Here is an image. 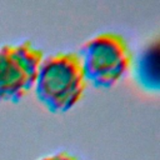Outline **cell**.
<instances>
[{
    "label": "cell",
    "instance_id": "cell-2",
    "mask_svg": "<svg viewBox=\"0 0 160 160\" xmlns=\"http://www.w3.org/2000/svg\"><path fill=\"white\" fill-rule=\"evenodd\" d=\"M88 82L95 88L114 86L131 68L132 52L119 32L104 31L88 39L78 51Z\"/></svg>",
    "mask_w": 160,
    "mask_h": 160
},
{
    "label": "cell",
    "instance_id": "cell-5",
    "mask_svg": "<svg viewBox=\"0 0 160 160\" xmlns=\"http://www.w3.org/2000/svg\"><path fill=\"white\" fill-rule=\"evenodd\" d=\"M39 160H80V159L69 151L61 150V151H56V152L49 154L46 156H42Z\"/></svg>",
    "mask_w": 160,
    "mask_h": 160
},
{
    "label": "cell",
    "instance_id": "cell-3",
    "mask_svg": "<svg viewBox=\"0 0 160 160\" xmlns=\"http://www.w3.org/2000/svg\"><path fill=\"white\" fill-rule=\"evenodd\" d=\"M42 59V50L29 40L0 46V104H16L32 90Z\"/></svg>",
    "mask_w": 160,
    "mask_h": 160
},
{
    "label": "cell",
    "instance_id": "cell-4",
    "mask_svg": "<svg viewBox=\"0 0 160 160\" xmlns=\"http://www.w3.org/2000/svg\"><path fill=\"white\" fill-rule=\"evenodd\" d=\"M158 44L150 45L139 56L135 64V78L141 86L148 90L158 91L159 89V75H158Z\"/></svg>",
    "mask_w": 160,
    "mask_h": 160
},
{
    "label": "cell",
    "instance_id": "cell-1",
    "mask_svg": "<svg viewBox=\"0 0 160 160\" xmlns=\"http://www.w3.org/2000/svg\"><path fill=\"white\" fill-rule=\"evenodd\" d=\"M86 86L78 52L59 51L44 56L32 90L50 112L60 114L72 109L82 99Z\"/></svg>",
    "mask_w": 160,
    "mask_h": 160
}]
</instances>
